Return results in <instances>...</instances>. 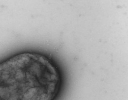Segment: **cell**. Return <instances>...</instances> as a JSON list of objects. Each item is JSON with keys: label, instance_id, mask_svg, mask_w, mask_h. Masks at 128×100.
Segmentation results:
<instances>
[{"label": "cell", "instance_id": "1", "mask_svg": "<svg viewBox=\"0 0 128 100\" xmlns=\"http://www.w3.org/2000/svg\"><path fill=\"white\" fill-rule=\"evenodd\" d=\"M61 82L58 69L42 54L24 53L0 64V100H53Z\"/></svg>", "mask_w": 128, "mask_h": 100}]
</instances>
